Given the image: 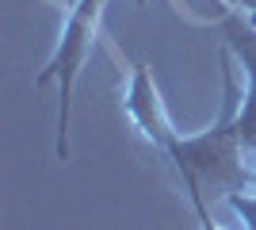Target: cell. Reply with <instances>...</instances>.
I'll use <instances>...</instances> for the list:
<instances>
[{
	"label": "cell",
	"mask_w": 256,
	"mask_h": 230,
	"mask_svg": "<svg viewBox=\"0 0 256 230\" xmlns=\"http://www.w3.org/2000/svg\"><path fill=\"white\" fill-rule=\"evenodd\" d=\"M226 203L241 215V222H245L248 230H256V192H237V196H230Z\"/></svg>",
	"instance_id": "cell-3"
},
{
	"label": "cell",
	"mask_w": 256,
	"mask_h": 230,
	"mask_svg": "<svg viewBox=\"0 0 256 230\" xmlns=\"http://www.w3.org/2000/svg\"><path fill=\"white\" fill-rule=\"evenodd\" d=\"M58 4H65V8H73V4H76V0H58Z\"/></svg>",
	"instance_id": "cell-5"
},
{
	"label": "cell",
	"mask_w": 256,
	"mask_h": 230,
	"mask_svg": "<svg viewBox=\"0 0 256 230\" xmlns=\"http://www.w3.org/2000/svg\"><path fill=\"white\" fill-rule=\"evenodd\" d=\"M222 115L214 119L210 131L203 134H180L172 131L168 115L157 100V88L150 81V69L134 66L126 88V111L130 119L142 127V134L150 138L157 150H164L176 173L184 180V192L192 199V211L199 222H210V199H230L237 192H252V157L241 146V131H237V115H241V92H237V73L230 46H222Z\"/></svg>",
	"instance_id": "cell-1"
},
{
	"label": "cell",
	"mask_w": 256,
	"mask_h": 230,
	"mask_svg": "<svg viewBox=\"0 0 256 230\" xmlns=\"http://www.w3.org/2000/svg\"><path fill=\"white\" fill-rule=\"evenodd\" d=\"M252 192H256V165H252Z\"/></svg>",
	"instance_id": "cell-6"
},
{
	"label": "cell",
	"mask_w": 256,
	"mask_h": 230,
	"mask_svg": "<svg viewBox=\"0 0 256 230\" xmlns=\"http://www.w3.org/2000/svg\"><path fill=\"white\" fill-rule=\"evenodd\" d=\"M107 0H76L69 8V20L62 27V43L54 50V58L46 62V69L38 73L34 88H46L50 81H58V92H62V111H58V142H54V153L58 161L69 157V104H73V85L76 73L84 69L88 50H92V35L100 27V16H104Z\"/></svg>",
	"instance_id": "cell-2"
},
{
	"label": "cell",
	"mask_w": 256,
	"mask_h": 230,
	"mask_svg": "<svg viewBox=\"0 0 256 230\" xmlns=\"http://www.w3.org/2000/svg\"><path fill=\"white\" fill-rule=\"evenodd\" d=\"M157 230H164V226H157Z\"/></svg>",
	"instance_id": "cell-7"
},
{
	"label": "cell",
	"mask_w": 256,
	"mask_h": 230,
	"mask_svg": "<svg viewBox=\"0 0 256 230\" xmlns=\"http://www.w3.org/2000/svg\"><path fill=\"white\" fill-rule=\"evenodd\" d=\"M199 230H222V226H218V222L210 219V222H199Z\"/></svg>",
	"instance_id": "cell-4"
}]
</instances>
